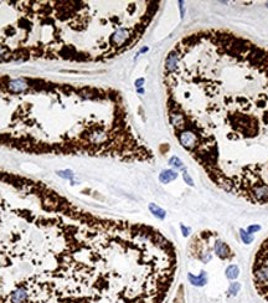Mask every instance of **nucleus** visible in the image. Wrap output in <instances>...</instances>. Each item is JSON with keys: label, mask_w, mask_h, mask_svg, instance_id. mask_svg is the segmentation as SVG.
<instances>
[{"label": "nucleus", "mask_w": 268, "mask_h": 303, "mask_svg": "<svg viewBox=\"0 0 268 303\" xmlns=\"http://www.w3.org/2000/svg\"><path fill=\"white\" fill-rule=\"evenodd\" d=\"M178 267L157 227L0 166V303H166Z\"/></svg>", "instance_id": "obj_1"}, {"label": "nucleus", "mask_w": 268, "mask_h": 303, "mask_svg": "<svg viewBox=\"0 0 268 303\" xmlns=\"http://www.w3.org/2000/svg\"><path fill=\"white\" fill-rule=\"evenodd\" d=\"M169 126L221 190L268 204V49L235 32L183 36L163 68Z\"/></svg>", "instance_id": "obj_2"}, {"label": "nucleus", "mask_w": 268, "mask_h": 303, "mask_svg": "<svg viewBox=\"0 0 268 303\" xmlns=\"http://www.w3.org/2000/svg\"><path fill=\"white\" fill-rule=\"evenodd\" d=\"M0 146L125 163L155 158L118 90L29 75L0 76Z\"/></svg>", "instance_id": "obj_3"}, {"label": "nucleus", "mask_w": 268, "mask_h": 303, "mask_svg": "<svg viewBox=\"0 0 268 303\" xmlns=\"http://www.w3.org/2000/svg\"><path fill=\"white\" fill-rule=\"evenodd\" d=\"M160 1H0V63H97L133 49Z\"/></svg>", "instance_id": "obj_4"}, {"label": "nucleus", "mask_w": 268, "mask_h": 303, "mask_svg": "<svg viewBox=\"0 0 268 303\" xmlns=\"http://www.w3.org/2000/svg\"><path fill=\"white\" fill-rule=\"evenodd\" d=\"M252 282L257 295L268 302V237L257 249L252 263Z\"/></svg>", "instance_id": "obj_5"}, {"label": "nucleus", "mask_w": 268, "mask_h": 303, "mask_svg": "<svg viewBox=\"0 0 268 303\" xmlns=\"http://www.w3.org/2000/svg\"><path fill=\"white\" fill-rule=\"evenodd\" d=\"M214 252L221 258V260H227V258H231L233 255H232V250L231 247L221 241V240H216L214 242Z\"/></svg>", "instance_id": "obj_6"}, {"label": "nucleus", "mask_w": 268, "mask_h": 303, "mask_svg": "<svg viewBox=\"0 0 268 303\" xmlns=\"http://www.w3.org/2000/svg\"><path fill=\"white\" fill-rule=\"evenodd\" d=\"M188 280L190 281V283L192 286H196V287H202L207 283V275L205 271H201V273L199 276H195L192 273H189L188 275Z\"/></svg>", "instance_id": "obj_7"}, {"label": "nucleus", "mask_w": 268, "mask_h": 303, "mask_svg": "<svg viewBox=\"0 0 268 303\" xmlns=\"http://www.w3.org/2000/svg\"><path fill=\"white\" fill-rule=\"evenodd\" d=\"M178 178V173L175 170H171V169H166V170H163L159 175V180H160L163 184H168L173 180H175Z\"/></svg>", "instance_id": "obj_8"}, {"label": "nucleus", "mask_w": 268, "mask_h": 303, "mask_svg": "<svg viewBox=\"0 0 268 303\" xmlns=\"http://www.w3.org/2000/svg\"><path fill=\"white\" fill-rule=\"evenodd\" d=\"M225 273L228 280H236L240 276V268L237 265H230V266H227Z\"/></svg>", "instance_id": "obj_9"}, {"label": "nucleus", "mask_w": 268, "mask_h": 303, "mask_svg": "<svg viewBox=\"0 0 268 303\" xmlns=\"http://www.w3.org/2000/svg\"><path fill=\"white\" fill-rule=\"evenodd\" d=\"M149 210H150V212H152L155 217H158V219H160V220H164L165 216H166V211H165L164 209L159 207L158 205H155V204H149Z\"/></svg>", "instance_id": "obj_10"}, {"label": "nucleus", "mask_w": 268, "mask_h": 303, "mask_svg": "<svg viewBox=\"0 0 268 303\" xmlns=\"http://www.w3.org/2000/svg\"><path fill=\"white\" fill-rule=\"evenodd\" d=\"M240 236H241V239H242L243 244H246V245H250V244H251V242H253V240H255L253 235L248 234V232H247L245 229H240Z\"/></svg>", "instance_id": "obj_11"}, {"label": "nucleus", "mask_w": 268, "mask_h": 303, "mask_svg": "<svg viewBox=\"0 0 268 303\" xmlns=\"http://www.w3.org/2000/svg\"><path fill=\"white\" fill-rule=\"evenodd\" d=\"M240 290H241V285L238 282H232L228 287V293L232 295V296H236L240 292Z\"/></svg>", "instance_id": "obj_12"}, {"label": "nucleus", "mask_w": 268, "mask_h": 303, "mask_svg": "<svg viewBox=\"0 0 268 303\" xmlns=\"http://www.w3.org/2000/svg\"><path fill=\"white\" fill-rule=\"evenodd\" d=\"M169 163H170V165H173L174 168H178V169H184V164H183V161L178 158V156H173L170 160H169Z\"/></svg>", "instance_id": "obj_13"}, {"label": "nucleus", "mask_w": 268, "mask_h": 303, "mask_svg": "<svg viewBox=\"0 0 268 303\" xmlns=\"http://www.w3.org/2000/svg\"><path fill=\"white\" fill-rule=\"evenodd\" d=\"M260 230H261V226H260V225H251V226H248V227H247V230H246V231H247L248 234L253 235L255 232H257V231H260Z\"/></svg>", "instance_id": "obj_14"}, {"label": "nucleus", "mask_w": 268, "mask_h": 303, "mask_svg": "<svg viewBox=\"0 0 268 303\" xmlns=\"http://www.w3.org/2000/svg\"><path fill=\"white\" fill-rule=\"evenodd\" d=\"M183 176H184V180L186 181V184H189V185H191V186H194V181H192V179L189 176V174L186 173V171H184V174H183Z\"/></svg>", "instance_id": "obj_15"}, {"label": "nucleus", "mask_w": 268, "mask_h": 303, "mask_svg": "<svg viewBox=\"0 0 268 303\" xmlns=\"http://www.w3.org/2000/svg\"><path fill=\"white\" fill-rule=\"evenodd\" d=\"M180 229H181V231H183V235H184L185 237H188V236L190 235V232H191V230H190V227H186V226H184L183 224L180 225Z\"/></svg>", "instance_id": "obj_16"}, {"label": "nucleus", "mask_w": 268, "mask_h": 303, "mask_svg": "<svg viewBox=\"0 0 268 303\" xmlns=\"http://www.w3.org/2000/svg\"><path fill=\"white\" fill-rule=\"evenodd\" d=\"M143 83H144V78H140V80H138L135 82V86L137 87H140V86H143Z\"/></svg>", "instance_id": "obj_17"}, {"label": "nucleus", "mask_w": 268, "mask_h": 303, "mask_svg": "<svg viewBox=\"0 0 268 303\" xmlns=\"http://www.w3.org/2000/svg\"><path fill=\"white\" fill-rule=\"evenodd\" d=\"M267 6H268V2H267Z\"/></svg>", "instance_id": "obj_18"}]
</instances>
